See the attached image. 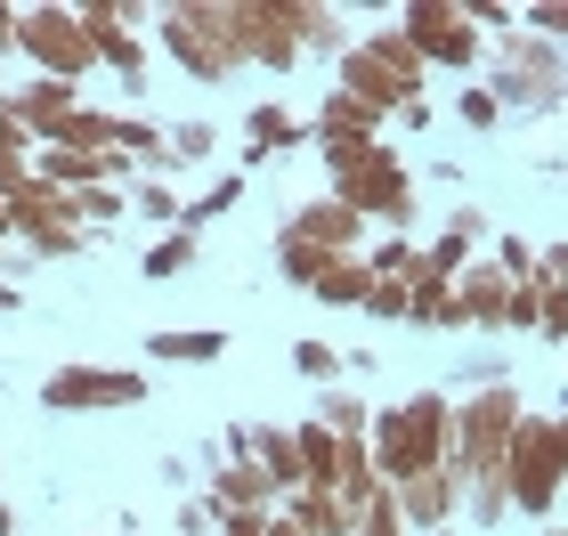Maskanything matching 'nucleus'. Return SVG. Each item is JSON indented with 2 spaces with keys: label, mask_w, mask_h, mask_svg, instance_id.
<instances>
[{
  "label": "nucleus",
  "mask_w": 568,
  "mask_h": 536,
  "mask_svg": "<svg viewBox=\"0 0 568 536\" xmlns=\"http://www.w3.org/2000/svg\"><path fill=\"white\" fill-rule=\"evenodd\" d=\"M0 310H17V293H9V285H0Z\"/></svg>",
  "instance_id": "obj_7"
},
{
  "label": "nucleus",
  "mask_w": 568,
  "mask_h": 536,
  "mask_svg": "<svg viewBox=\"0 0 568 536\" xmlns=\"http://www.w3.org/2000/svg\"><path fill=\"white\" fill-rule=\"evenodd\" d=\"M187 252H195V236H171V244H154V252H146V276H171V269H187Z\"/></svg>",
  "instance_id": "obj_4"
},
{
  "label": "nucleus",
  "mask_w": 568,
  "mask_h": 536,
  "mask_svg": "<svg viewBox=\"0 0 568 536\" xmlns=\"http://www.w3.org/2000/svg\"><path fill=\"white\" fill-rule=\"evenodd\" d=\"M17 41V9H0V49H9Z\"/></svg>",
  "instance_id": "obj_6"
},
{
  "label": "nucleus",
  "mask_w": 568,
  "mask_h": 536,
  "mask_svg": "<svg viewBox=\"0 0 568 536\" xmlns=\"http://www.w3.org/2000/svg\"><path fill=\"white\" fill-rule=\"evenodd\" d=\"M17 41L41 58V82H73V73L90 65V33H82V17H65V9H17Z\"/></svg>",
  "instance_id": "obj_1"
},
{
  "label": "nucleus",
  "mask_w": 568,
  "mask_h": 536,
  "mask_svg": "<svg viewBox=\"0 0 568 536\" xmlns=\"http://www.w3.org/2000/svg\"><path fill=\"white\" fill-rule=\"evenodd\" d=\"M49 406H131L139 398V374H90V366H65L41 382Z\"/></svg>",
  "instance_id": "obj_2"
},
{
  "label": "nucleus",
  "mask_w": 568,
  "mask_h": 536,
  "mask_svg": "<svg viewBox=\"0 0 568 536\" xmlns=\"http://www.w3.org/2000/svg\"><path fill=\"white\" fill-rule=\"evenodd\" d=\"M293 357H301V366H308V374H333V350H325V342H301Z\"/></svg>",
  "instance_id": "obj_5"
},
{
  "label": "nucleus",
  "mask_w": 568,
  "mask_h": 536,
  "mask_svg": "<svg viewBox=\"0 0 568 536\" xmlns=\"http://www.w3.org/2000/svg\"><path fill=\"white\" fill-rule=\"evenodd\" d=\"M146 350L154 357H187V366H195V357H220V334H154Z\"/></svg>",
  "instance_id": "obj_3"
}]
</instances>
